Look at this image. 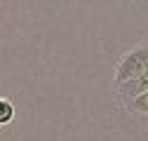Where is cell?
Instances as JSON below:
<instances>
[{
  "mask_svg": "<svg viewBox=\"0 0 148 141\" xmlns=\"http://www.w3.org/2000/svg\"><path fill=\"white\" fill-rule=\"evenodd\" d=\"M14 103L7 97H0V125H10L14 120Z\"/></svg>",
  "mask_w": 148,
  "mask_h": 141,
  "instance_id": "277c9868",
  "label": "cell"
},
{
  "mask_svg": "<svg viewBox=\"0 0 148 141\" xmlns=\"http://www.w3.org/2000/svg\"><path fill=\"white\" fill-rule=\"evenodd\" d=\"M146 92H148V70H146V73H141L139 78H134V80H129V82L115 87L118 101H120L122 106H127L129 101H134L136 97H141V94H146Z\"/></svg>",
  "mask_w": 148,
  "mask_h": 141,
  "instance_id": "7a4b0ae2",
  "label": "cell"
},
{
  "mask_svg": "<svg viewBox=\"0 0 148 141\" xmlns=\"http://www.w3.org/2000/svg\"><path fill=\"white\" fill-rule=\"evenodd\" d=\"M148 70V42H139L134 47H129L125 54L118 59L115 66V87L139 78L141 73Z\"/></svg>",
  "mask_w": 148,
  "mask_h": 141,
  "instance_id": "6da1fadb",
  "label": "cell"
},
{
  "mask_svg": "<svg viewBox=\"0 0 148 141\" xmlns=\"http://www.w3.org/2000/svg\"><path fill=\"white\" fill-rule=\"evenodd\" d=\"M122 108L127 113H132V115H139V118L148 120V92L141 94V97H136L134 101H129L127 106H122Z\"/></svg>",
  "mask_w": 148,
  "mask_h": 141,
  "instance_id": "3957f363",
  "label": "cell"
}]
</instances>
